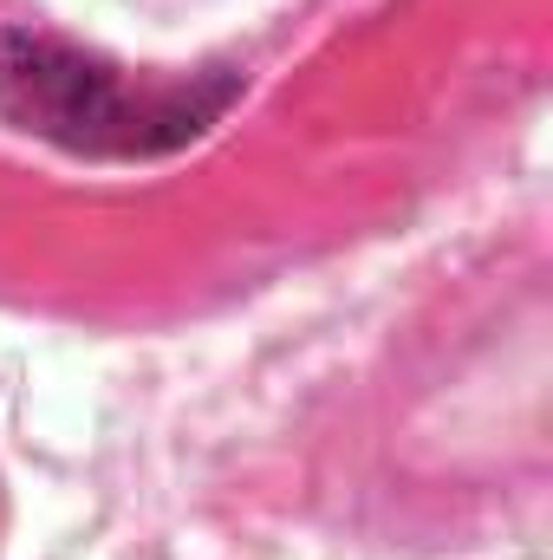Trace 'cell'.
<instances>
[{
  "label": "cell",
  "mask_w": 553,
  "mask_h": 560,
  "mask_svg": "<svg viewBox=\"0 0 553 560\" xmlns=\"http://www.w3.org/2000/svg\"><path fill=\"white\" fill-rule=\"evenodd\" d=\"M248 92L242 66L131 72L98 46L0 26V125L79 163H163L202 143Z\"/></svg>",
  "instance_id": "cell-1"
}]
</instances>
